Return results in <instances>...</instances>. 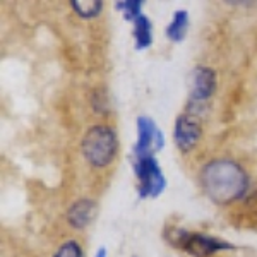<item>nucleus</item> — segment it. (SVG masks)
Listing matches in <instances>:
<instances>
[{
  "label": "nucleus",
  "mask_w": 257,
  "mask_h": 257,
  "mask_svg": "<svg viewBox=\"0 0 257 257\" xmlns=\"http://www.w3.org/2000/svg\"><path fill=\"white\" fill-rule=\"evenodd\" d=\"M201 184L211 201L218 204H230L245 196L248 177L238 163L219 158L204 165L201 172Z\"/></svg>",
  "instance_id": "nucleus-1"
},
{
  "label": "nucleus",
  "mask_w": 257,
  "mask_h": 257,
  "mask_svg": "<svg viewBox=\"0 0 257 257\" xmlns=\"http://www.w3.org/2000/svg\"><path fill=\"white\" fill-rule=\"evenodd\" d=\"M82 156L93 167L103 168L113 161L118 149L117 134L110 127L94 125L84 134L81 143Z\"/></svg>",
  "instance_id": "nucleus-2"
},
{
  "label": "nucleus",
  "mask_w": 257,
  "mask_h": 257,
  "mask_svg": "<svg viewBox=\"0 0 257 257\" xmlns=\"http://www.w3.org/2000/svg\"><path fill=\"white\" fill-rule=\"evenodd\" d=\"M132 167H134L136 177L139 180L138 190L141 199H155L163 194L165 187H167V178H165L155 156H141V158L132 156Z\"/></svg>",
  "instance_id": "nucleus-3"
},
{
  "label": "nucleus",
  "mask_w": 257,
  "mask_h": 257,
  "mask_svg": "<svg viewBox=\"0 0 257 257\" xmlns=\"http://www.w3.org/2000/svg\"><path fill=\"white\" fill-rule=\"evenodd\" d=\"M165 146V136L155 120L141 115L138 118V141L132 148L134 158L141 156H153L156 151H161Z\"/></svg>",
  "instance_id": "nucleus-4"
},
{
  "label": "nucleus",
  "mask_w": 257,
  "mask_h": 257,
  "mask_svg": "<svg viewBox=\"0 0 257 257\" xmlns=\"http://www.w3.org/2000/svg\"><path fill=\"white\" fill-rule=\"evenodd\" d=\"M180 237L177 240L182 242V248L189 252L190 255L196 257H206L211 254H216L219 250H230L233 245L216 237H209V235L202 233H187V231H178Z\"/></svg>",
  "instance_id": "nucleus-5"
},
{
  "label": "nucleus",
  "mask_w": 257,
  "mask_h": 257,
  "mask_svg": "<svg viewBox=\"0 0 257 257\" xmlns=\"http://www.w3.org/2000/svg\"><path fill=\"white\" fill-rule=\"evenodd\" d=\"M189 94L194 103H202L209 99L216 91V74L209 67H196L187 77Z\"/></svg>",
  "instance_id": "nucleus-6"
},
{
  "label": "nucleus",
  "mask_w": 257,
  "mask_h": 257,
  "mask_svg": "<svg viewBox=\"0 0 257 257\" xmlns=\"http://www.w3.org/2000/svg\"><path fill=\"white\" fill-rule=\"evenodd\" d=\"M173 138H175L178 149L187 153L196 148V144L201 139V125L190 115H178L175 122V131H173Z\"/></svg>",
  "instance_id": "nucleus-7"
},
{
  "label": "nucleus",
  "mask_w": 257,
  "mask_h": 257,
  "mask_svg": "<svg viewBox=\"0 0 257 257\" xmlns=\"http://www.w3.org/2000/svg\"><path fill=\"white\" fill-rule=\"evenodd\" d=\"M96 216V204L91 199H81V201L74 202L67 211V221L72 228H81L88 226L91 221Z\"/></svg>",
  "instance_id": "nucleus-8"
},
{
  "label": "nucleus",
  "mask_w": 257,
  "mask_h": 257,
  "mask_svg": "<svg viewBox=\"0 0 257 257\" xmlns=\"http://www.w3.org/2000/svg\"><path fill=\"white\" fill-rule=\"evenodd\" d=\"M134 40H136V48L138 50H146L151 47L153 43V26L148 16L141 14L138 19L134 21Z\"/></svg>",
  "instance_id": "nucleus-9"
},
{
  "label": "nucleus",
  "mask_w": 257,
  "mask_h": 257,
  "mask_svg": "<svg viewBox=\"0 0 257 257\" xmlns=\"http://www.w3.org/2000/svg\"><path fill=\"white\" fill-rule=\"evenodd\" d=\"M187 28H189V12L187 11H177L172 18V23L167 28V38L175 41H182L187 35Z\"/></svg>",
  "instance_id": "nucleus-10"
},
{
  "label": "nucleus",
  "mask_w": 257,
  "mask_h": 257,
  "mask_svg": "<svg viewBox=\"0 0 257 257\" xmlns=\"http://www.w3.org/2000/svg\"><path fill=\"white\" fill-rule=\"evenodd\" d=\"M70 6L84 19L96 18L99 12L103 11V2H99V0H72Z\"/></svg>",
  "instance_id": "nucleus-11"
},
{
  "label": "nucleus",
  "mask_w": 257,
  "mask_h": 257,
  "mask_svg": "<svg viewBox=\"0 0 257 257\" xmlns=\"http://www.w3.org/2000/svg\"><path fill=\"white\" fill-rule=\"evenodd\" d=\"M143 6H144L143 0H120V2H115V11L122 12L123 18L128 23H134L141 16Z\"/></svg>",
  "instance_id": "nucleus-12"
},
{
  "label": "nucleus",
  "mask_w": 257,
  "mask_h": 257,
  "mask_svg": "<svg viewBox=\"0 0 257 257\" xmlns=\"http://www.w3.org/2000/svg\"><path fill=\"white\" fill-rule=\"evenodd\" d=\"M53 257H82V250L76 240H69V242L62 243Z\"/></svg>",
  "instance_id": "nucleus-13"
},
{
  "label": "nucleus",
  "mask_w": 257,
  "mask_h": 257,
  "mask_svg": "<svg viewBox=\"0 0 257 257\" xmlns=\"http://www.w3.org/2000/svg\"><path fill=\"white\" fill-rule=\"evenodd\" d=\"M94 257H106V250L103 247H99L98 252H96V255H94Z\"/></svg>",
  "instance_id": "nucleus-14"
}]
</instances>
